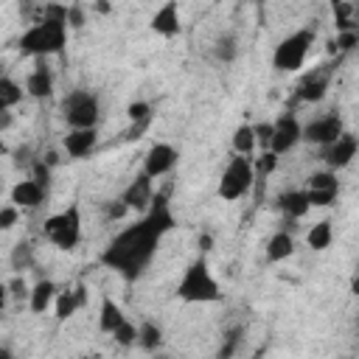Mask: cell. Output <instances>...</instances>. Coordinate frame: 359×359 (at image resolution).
Here are the masks:
<instances>
[{
  "label": "cell",
  "mask_w": 359,
  "mask_h": 359,
  "mask_svg": "<svg viewBox=\"0 0 359 359\" xmlns=\"http://www.w3.org/2000/svg\"><path fill=\"white\" fill-rule=\"evenodd\" d=\"M81 205L79 202H70L67 208H62V210H56V213H50L48 219H45V224H42V233H45V238L56 247V250H65V252H70V250H76L79 247V241H81Z\"/></svg>",
  "instance_id": "5"
},
{
  "label": "cell",
  "mask_w": 359,
  "mask_h": 359,
  "mask_svg": "<svg viewBox=\"0 0 359 359\" xmlns=\"http://www.w3.org/2000/svg\"><path fill=\"white\" fill-rule=\"evenodd\" d=\"M292 255H294V236L289 230L272 233L269 241H266V261L269 264H280V261H286Z\"/></svg>",
  "instance_id": "22"
},
{
  "label": "cell",
  "mask_w": 359,
  "mask_h": 359,
  "mask_svg": "<svg viewBox=\"0 0 359 359\" xmlns=\"http://www.w3.org/2000/svg\"><path fill=\"white\" fill-rule=\"evenodd\" d=\"M112 339H115L121 348H132V345H137V325H135L132 320H126V323L112 334Z\"/></svg>",
  "instance_id": "33"
},
{
  "label": "cell",
  "mask_w": 359,
  "mask_h": 359,
  "mask_svg": "<svg viewBox=\"0 0 359 359\" xmlns=\"http://www.w3.org/2000/svg\"><path fill=\"white\" fill-rule=\"evenodd\" d=\"M353 48H359V34L356 31H339L337 34V39L331 42V53H348V50H353Z\"/></svg>",
  "instance_id": "30"
},
{
  "label": "cell",
  "mask_w": 359,
  "mask_h": 359,
  "mask_svg": "<svg viewBox=\"0 0 359 359\" xmlns=\"http://www.w3.org/2000/svg\"><path fill=\"white\" fill-rule=\"evenodd\" d=\"M22 95H25V84L14 81L11 76H3V79H0V109L17 107V104L22 101Z\"/></svg>",
  "instance_id": "27"
},
{
  "label": "cell",
  "mask_w": 359,
  "mask_h": 359,
  "mask_svg": "<svg viewBox=\"0 0 359 359\" xmlns=\"http://www.w3.org/2000/svg\"><path fill=\"white\" fill-rule=\"evenodd\" d=\"M255 135H258V146L266 151V149H269V140H272V123H269V121L255 123Z\"/></svg>",
  "instance_id": "39"
},
{
  "label": "cell",
  "mask_w": 359,
  "mask_h": 359,
  "mask_svg": "<svg viewBox=\"0 0 359 359\" xmlns=\"http://www.w3.org/2000/svg\"><path fill=\"white\" fill-rule=\"evenodd\" d=\"M154 194H157V191H154V177H149L146 171H140V174H135V180L123 188L121 199H123L135 213H143V210H149Z\"/></svg>",
  "instance_id": "15"
},
{
  "label": "cell",
  "mask_w": 359,
  "mask_h": 359,
  "mask_svg": "<svg viewBox=\"0 0 359 359\" xmlns=\"http://www.w3.org/2000/svg\"><path fill=\"white\" fill-rule=\"evenodd\" d=\"M196 244H199V250H202V252H208V250H213V238H210V236H208V233H202V236H199V241H196Z\"/></svg>",
  "instance_id": "41"
},
{
  "label": "cell",
  "mask_w": 359,
  "mask_h": 359,
  "mask_svg": "<svg viewBox=\"0 0 359 359\" xmlns=\"http://www.w3.org/2000/svg\"><path fill=\"white\" fill-rule=\"evenodd\" d=\"M149 28L157 34V36H177L182 31V14H180V3L177 0H163V6H157V11L151 14L149 20Z\"/></svg>",
  "instance_id": "17"
},
{
  "label": "cell",
  "mask_w": 359,
  "mask_h": 359,
  "mask_svg": "<svg viewBox=\"0 0 359 359\" xmlns=\"http://www.w3.org/2000/svg\"><path fill=\"white\" fill-rule=\"evenodd\" d=\"M95 146H98V126H93V129H70L62 137V149L73 160L90 157L95 151Z\"/></svg>",
  "instance_id": "18"
},
{
  "label": "cell",
  "mask_w": 359,
  "mask_h": 359,
  "mask_svg": "<svg viewBox=\"0 0 359 359\" xmlns=\"http://www.w3.org/2000/svg\"><path fill=\"white\" fill-rule=\"evenodd\" d=\"M126 213H132V208H129V205H126V202H123L121 196L104 205V216H107V219H112V222H121V219H123Z\"/></svg>",
  "instance_id": "36"
},
{
  "label": "cell",
  "mask_w": 359,
  "mask_h": 359,
  "mask_svg": "<svg viewBox=\"0 0 359 359\" xmlns=\"http://www.w3.org/2000/svg\"><path fill=\"white\" fill-rule=\"evenodd\" d=\"M230 146L236 154H252L258 149V135H255V123H238L233 129Z\"/></svg>",
  "instance_id": "25"
},
{
  "label": "cell",
  "mask_w": 359,
  "mask_h": 359,
  "mask_svg": "<svg viewBox=\"0 0 359 359\" xmlns=\"http://www.w3.org/2000/svg\"><path fill=\"white\" fill-rule=\"evenodd\" d=\"M56 294H59L56 283H53V280H48V278H42V280H36V283L31 286V294H28V309H31L34 314H45L48 309H53Z\"/></svg>",
  "instance_id": "21"
},
{
  "label": "cell",
  "mask_w": 359,
  "mask_h": 359,
  "mask_svg": "<svg viewBox=\"0 0 359 359\" xmlns=\"http://www.w3.org/2000/svg\"><path fill=\"white\" fill-rule=\"evenodd\" d=\"M331 79H334V62H325V65L303 73L294 87V98L303 104H320L331 87Z\"/></svg>",
  "instance_id": "9"
},
{
  "label": "cell",
  "mask_w": 359,
  "mask_h": 359,
  "mask_svg": "<svg viewBox=\"0 0 359 359\" xmlns=\"http://www.w3.org/2000/svg\"><path fill=\"white\" fill-rule=\"evenodd\" d=\"M129 317L123 314V309L112 300V297H101V309H98V328L104 331V334H115L123 323H126Z\"/></svg>",
  "instance_id": "23"
},
{
  "label": "cell",
  "mask_w": 359,
  "mask_h": 359,
  "mask_svg": "<svg viewBox=\"0 0 359 359\" xmlns=\"http://www.w3.org/2000/svg\"><path fill=\"white\" fill-rule=\"evenodd\" d=\"M314 39H317V31L314 28H297V31L286 34L275 45V50H272V67L278 73H297L306 65Z\"/></svg>",
  "instance_id": "6"
},
{
  "label": "cell",
  "mask_w": 359,
  "mask_h": 359,
  "mask_svg": "<svg viewBox=\"0 0 359 359\" xmlns=\"http://www.w3.org/2000/svg\"><path fill=\"white\" fill-rule=\"evenodd\" d=\"M20 213H22V208H17L14 202L3 205V208H0V230H11V227L20 222Z\"/></svg>",
  "instance_id": "35"
},
{
  "label": "cell",
  "mask_w": 359,
  "mask_h": 359,
  "mask_svg": "<svg viewBox=\"0 0 359 359\" xmlns=\"http://www.w3.org/2000/svg\"><path fill=\"white\" fill-rule=\"evenodd\" d=\"M177 163H180V151H177V146H171V143H165V140L151 143L149 151L143 154V171H146L149 177H154V180L171 174V171L177 168Z\"/></svg>",
  "instance_id": "13"
},
{
  "label": "cell",
  "mask_w": 359,
  "mask_h": 359,
  "mask_svg": "<svg viewBox=\"0 0 359 359\" xmlns=\"http://www.w3.org/2000/svg\"><path fill=\"white\" fill-rule=\"evenodd\" d=\"M331 241H334V222H331V219H320V222H314V224L306 230V244H309L314 252L328 250Z\"/></svg>",
  "instance_id": "24"
},
{
  "label": "cell",
  "mask_w": 359,
  "mask_h": 359,
  "mask_svg": "<svg viewBox=\"0 0 359 359\" xmlns=\"http://www.w3.org/2000/svg\"><path fill=\"white\" fill-rule=\"evenodd\" d=\"M174 292L182 303H216V300H222V286H219L216 275L210 272V264L205 261V255L194 258L182 269V278L177 280Z\"/></svg>",
  "instance_id": "3"
},
{
  "label": "cell",
  "mask_w": 359,
  "mask_h": 359,
  "mask_svg": "<svg viewBox=\"0 0 359 359\" xmlns=\"http://www.w3.org/2000/svg\"><path fill=\"white\" fill-rule=\"evenodd\" d=\"M84 303H87V289H84V283H79L76 289H65V292L56 294L53 317H56L59 323H65V320H70Z\"/></svg>",
  "instance_id": "20"
},
{
  "label": "cell",
  "mask_w": 359,
  "mask_h": 359,
  "mask_svg": "<svg viewBox=\"0 0 359 359\" xmlns=\"http://www.w3.org/2000/svg\"><path fill=\"white\" fill-rule=\"evenodd\" d=\"M137 345L143 351H157L163 345V328L154 320H143L137 325Z\"/></svg>",
  "instance_id": "28"
},
{
  "label": "cell",
  "mask_w": 359,
  "mask_h": 359,
  "mask_svg": "<svg viewBox=\"0 0 359 359\" xmlns=\"http://www.w3.org/2000/svg\"><path fill=\"white\" fill-rule=\"evenodd\" d=\"M50 168H53V165H50L48 160H34V163H31V177H34L36 182H42L45 188H50Z\"/></svg>",
  "instance_id": "37"
},
{
  "label": "cell",
  "mask_w": 359,
  "mask_h": 359,
  "mask_svg": "<svg viewBox=\"0 0 359 359\" xmlns=\"http://www.w3.org/2000/svg\"><path fill=\"white\" fill-rule=\"evenodd\" d=\"M353 272H359V258H356V269H353Z\"/></svg>",
  "instance_id": "43"
},
{
  "label": "cell",
  "mask_w": 359,
  "mask_h": 359,
  "mask_svg": "<svg viewBox=\"0 0 359 359\" xmlns=\"http://www.w3.org/2000/svg\"><path fill=\"white\" fill-rule=\"evenodd\" d=\"M275 165H278V154L266 149L261 157H255V177H258V180H264L266 174H272V171H275Z\"/></svg>",
  "instance_id": "34"
},
{
  "label": "cell",
  "mask_w": 359,
  "mask_h": 359,
  "mask_svg": "<svg viewBox=\"0 0 359 359\" xmlns=\"http://www.w3.org/2000/svg\"><path fill=\"white\" fill-rule=\"evenodd\" d=\"M275 208L289 219H303L309 210H311V202H309V194L306 188H283L278 196H275Z\"/></svg>",
  "instance_id": "19"
},
{
  "label": "cell",
  "mask_w": 359,
  "mask_h": 359,
  "mask_svg": "<svg viewBox=\"0 0 359 359\" xmlns=\"http://www.w3.org/2000/svg\"><path fill=\"white\" fill-rule=\"evenodd\" d=\"M31 264H34L31 244H25V241L14 244V252H11V269H14V272H22V269H28Z\"/></svg>",
  "instance_id": "29"
},
{
  "label": "cell",
  "mask_w": 359,
  "mask_h": 359,
  "mask_svg": "<svg viewBox=\"0 0 359 359\" xmlns=\"http://www.w3.org/2000/svg\"><path fill=\"white\" fill-rule=\"evenodd\" d=\"M306 194H309V202L311 208H331L339 196V180H337V171L331 168H320V171H311L306 177Z\"/></svg>",
  "instance_id": "11"
},
{
  "label": "cell",
  "mask_w": 359,
  "mask_h": 359,
  "mask_svg": "<svg viewBox=\"0 0 359 359\" xmlns=\"http://www.w3.org/2000/svg\"><path fill=\"white\" fill-rule=\"evenodd\" d=\"M53 87H56V76H53V67L45 62V59H36V65L28 70L25 76V95L36 98V101H45L53 95Z\"/></svg>",
  "instance_id": "14"
},
{
  "label": "cell",
  "mask_w": 359,
  "mask_h": 359,
  "mask_svg": "<svg viewBox=\"0 0 359 359\" xmlns=\"http://www.w3.org/2000/svg\"><path fill=\"white\" fill-rule=\"evenodd\" d=\"M255 157L252 154H236L227 160L222 177H219V185H216V196L224 199V202H236L241 199L244 194L252 191L255 185Z\"/></svg>",
  "instance_id": "4"
},
{
  "label": "cell",
  "mask_w": 359,
  "mask_h": 359,
  "mask_svg": "<svg viewBox=\"0 0 359 359\" xmlns=\"http://www.w3.org/2000/svg\"><path fill=\"white\" fill-rule=\"evenodd\" d=\"M303 143V123L297 121V115L292 109L280 112L275 121H272V140H269V151H275L278 157L280 154H289L292 149H297Z\"/></svg>",
  "instance_id": "8"
},
{
  "label": "cell",
  "mask_w": 359,
  "mask_h": 359,
  "mask_svg": "<svg viewBox=\"0 0 359 359\" xmlns=\"http://www.w3.org/2000/svg\"><path fill=\"white\" fill-rule=\"evenodd\" d=\"M250 3H258V0H250Z\"/></svg>",
  "instance_id": "44"
},
{
  "label": "cell",
  "mask_w": 359,
  "mask_h": 359,
  "mask_svg": "<svg viewBox=\"0 0 359 359\" xmlns=\"http://www.w3.org/2000/svg\"><path fill=\"white\" fill-rule=\"evenodd\" d=\"M174 227H177V216L171 210L168 191H157L149 210H143L140 219L118 230L101 250L98 261L126 283H135L137 278H143V272L149 269V264L160 250V241Z\"/></svg>",
  "instance_id": "1"
},
{
  "label": "cell",
  "mask_w": 359,
  "mask_h": 359,
  "mask_svg": "<svg viewBox=\"0 0 359 359\" xmlns=\"http://www.w3.org/2000/svg\"><path fill=\"white\" fill-rule=\"evenodd\" d=\"M356 154H359V137H356L353 132H348V129H345L334 143L323 146V163H325V168H331V171L348 168Z\"/></svg>",
  "instance_id": "12"
},
{
  "label": "cell",
  "mask_w": 359,
  "mask_h": 359,
  "mask_svg": "<svg viewBox=\"0 0 359 359\" xmlns=\"http://www.w3.org/2000/svg\"><path fill=\"white\" fill-rule=\"evenodd\" d=\"M129 123H151V104L149 101H132L126 107Z\"/></svg>",
  "instance_id": "31"
},
{
  "label": "cell",
  "mask_w": 359,
  "mask_h": 359,
  "mask_svg": "<svg viewBox=\"0 0 359 359\" xmlns=\"http://www.w3.org/2000/svg\"><path fill=\"white\" fill-rule=\"evenodd\" d=\"M95 8H98L101 14H107V11H109V3H104V0H98V3H95Z\"/></svg>",
  "instance_id": "42"
},
{
  "label": "cell",
  "mask_w": 359,
  "mask_h": 359,
  "mask_svg": "<svg viewBox=\"0 0 359 359\" xmlns=\"http://www.w3.org/2000/svg\"><path fill=\"white\" fill-rule=\"evenodd\" d=\"M6 292H8V297H11V300H28L31 286H28V280L22 278V272H17V275L6 283Z\"/></svg>",
  "instance_id": "32"
},
{
  "label": "cell",
  "mask_w": 359,
  "mask_h": 359,
  "mask_svg": "<svg viewBox=\"0 0 359 359\" xmlns=\"http://www.w3.org/2000/svg\"><path fill=\"white\" fill-rule=\"evenodd\" d=\"M67 25H70V28H81V25H84V11H81L79 6H70V8H67Z\"/></svg>",
  "instance_id": "40"
},
{
  "label": "cell",
  "mask_w": 359,
  "mask_h": 359,
  "mask_svg": "<svg viewBox=\"0 0 359 359\" xmlns=\"http://www.w3.org/2000/svg\"><path fill=\"white\" fill-rule=\"evenodd\" d=\"M45 196H48V188H45L42 182H36L34 177L17 180V182L11 185V191H8V202H14V205L22 208V210H36V208H42Z\"/></svg>",
  "instance_id": "16"
},
{
  "label": "cell",
  "mask_w": 359,
  "mask_h": 359,
  "mask_svg": "<svg viewBox=\"0 0 359 359\" xmlns=\"http://www.w3.org/2000/svg\"><path fill=\"white\" fill-rule=\"evenodd\" d=\"M213 59L216 62H222V65H230V62H236L238 59V39H236V34H219L216 36V42H213Z\"/></svg>",
  "instance_id": "26"
},
{
  "label": "cell",
  "mask_w": 359,
  "mask_h": 359,
  "mask_svg": "<svg viewBox=\"0 0 359 359\" xmlns=\"http://www.w3.org/2000/svg\"><path fill=\"white\" fill-rule=\"evenodd\" d=\"M67 8L65 6H48L42 20H36L34 25H28L22 31V36L17 39V48L22 56H34V59H48L65 50L67 45Z\"/></svg>",
  "instance_id": "2"
},
{
  "label": "cell",
  "mask_w": 359,
  "mask_h": 359,
  "mask_svg": "<svg viewBox=\"0 0 359 359\" xmlns=\"http://www.w3.org/2000/svg\"><path fill=\"white\" fill-rule=\"evenodd\" d=\"M62 121L70 129H93L101 121V98L87 87H76L62 98Z\"/></svg>",
  "instance_id": "7"
},
{
  "label": "cell",
  "mask_w": 359,
  "mask_h": 359,
  "mask_svg": "<svg viewBox=\"0 0 359 359\" xmlns=\"http://www.w3.org/2000/svg\"><path fill=\"white\" fill-rule=\"evenodd\" d=\"M345 132V121L339 112H323L317 118H311L309 123H303V143H311V146H328L334 143L339 135Z\"/></svg>",
  "instance_id": "10"
},
{
  "label": "cell",
  "mask_w": 359,
  "mask_h": 359,
  "mask_svg": "<svg viewBox=\"0 0 359 359\" xmlns=\"http://www.w3.org/2000/svg\"><path fill=\"white\" fill-rule=\"evenodd\" d=\"M238 339H241V328L227 331V345H222V348H219V356H233V353H236V348H238Z\"/></svg>",
  "instance_id": "38"
}]
</instances>
